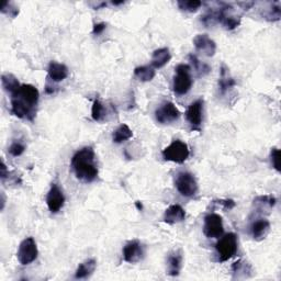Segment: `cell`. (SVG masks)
Returning <instances> with one entry per match:
<instances>
[{"label": "cell", "instance_id": "obj_34", "mask_svg": "<svg viewBox=\"0 0 281 281\" xmlns=\"http://www.w3.org/2000/svg\"><path fill=\"white\" fill-rule=\"evenodd\" d=\"M107 28V24L105 22H100V23H96L93 24L92 28V34L93 36H99L102 32H104Z\"/></svg>", "mask_w": 281, "mask_h": 281}, {"label": "cell", "instance_id": "obj_14", "mask_svg": "<svg viewBox=\"0 0 281 281\" xmlns=\"http://www.w3.org/2000/svg\"><path fill=\"white\" fill-rule=\"evenodd\" d=\"M235 86L236 81L232 77L230 70L225 65H222L220 71V78H218V91H220L221 95L225 96L230 93Z\"/></svg>", "mask_w": 281, "mask_h": 281}, {"label": "cell", "instance_id": "obj_9", "mask_svg": "<svg viewBox=\"0 0 281 281\" xmlns=\"http://www.w3.org/2000/svg\"><path fill=\"white\" fill-rule=\"evenodd\" d=\"M156 121L161 124H169L180 118V111L170 101H165L155 110Z\"/></svg>", "mask_w": 281, "mask_h": 281}, {"label": "cell", "instance_id": "obj_16", "mask_svg": "<svg viewBox=\"0 0 281 281\" xmlns=\"http://www.w3.org/2000/svg\"><path fill=\"white\" fill-rule=\"evenodd\" d=\"M47 74H49V79L54 81V83H59V81H63L67 78L68 68L66 65L53 60L49 64Z\"/></svg>", "mask_w": 281, "mask_h": 281}, {"label": "cell", "instance_id": "obj_28", "mask_svg": "<svg viewBox=\"0 0 281 281\" xmlns=\"http://www.w3.org/2000/svg\"><path fill=\"white\" fill-rule=\"evenodd\" d=\"M177 5L182 11L196 12L198 9H200L202 3L199 0H179V2H177Z\"/></svg>", "mask_w": 281, "mask_h": 281}, {"label": "cell", "instance_id": "obj_27", "mask_svg": "<svg viewBox=\"0 0 281 281\" xmlns=\"http://www.w3.org/2000/svg\"><path fill=\"white\" fill-rule=\"evenodd\" d=\"M277 203V199L272 195H266V196H259L255 200H254V204L258 205V207L262 209L264 208H273Z\"/></svg>", "mask_w": 281, "mask_h": 281}, {"label": "cell", "instance_id": "obj_24", "mask_svg": "<svg viewBox=\"0 0 281 281\" xmlns=\"http://www.w3.org/2000/svg\"><path fill=\"white\" fill-rule=\"evenodd\" d=\"M2 85L3 88L5 89V91H7L10 95L15 93L18 89L20 88L19 80L17 79V77L13 76L12 74H4L2 76Z\"/></svg>", "mask_w": 281, "mask_h": 281}, {"label": "cell", "instance_id": "obj_30", "mask_svg": "<svg viewBox=\"0 0 281 281\" xmlns=\"http://www.w3.org/2000/svg\"><path fill=\"white\" fill-rule=\"evenodd\" d=\"M25 150V145L21 142H13L10 147H9V153L13 157H18L20 155H22Z\"/></svg>", "mask_w": 281, "mask_h": 281}, {"label": "cell", "instance_id": "obj_8", "mask_svg": "<svg viewBox=\"0 0 281 281\" xmlns=\"http://www.w3.org/2000/svg\"><path fill=\"white\" fill-rule=\"evenodd\" d=\"M203 233L208 238H220L224 233L222 216L216 213H209L205 215Z\"/></svg>", "mask_w": 281, "mask_h": 281}, {"label": "cell", "instance_id": "obj_10", "mask_svg": "<svg viewBox=\"0 0 281 281\" xmlns=\"http://www.w3.org/2000/svg\"><path fill=\"white\" fill-rule=\"evenodd\" d=\"M47 208L52 213H57L65 204V196L58 184L53 183L46 197Z\"/></svg>", "mask_w": 281, "mask_h": 281}, {"label": "cell", "instance_id": "obj_17", "mask_svg": "<svg viewBox=\"0 0 281 281\" xmlns=\"http://www.w3.org/2000/svg\"><path fill=\"white\" fill-rule=\"evenodd\" d=\"M186 218V212L179 204H173L164 213V222L167 224H176Z\"/></svg>", "mask_w": 281, "mask_h": 281}, {"label": "cell", "instance_id": "obj_33", "mask_svg": "<svg viewBox=\"0 0 281 281\" xmlns=\"http://www.w3.org/2000/svg\"><path fill=\"white\" fill-rule=\"evenodd\" d=\"M214 204L218 205V207H222L224 210L230 211L233 208H235V202L231 200V199H221V200H214L213 201Z\"/></svg>", "mask_w": 281, "mask_h": 281}, {"label": "cell", "instance_id": "obj_25", "mask_svg": "<svg viewBox=\"0 0 281 281\" xmlns=\"http://www.w3.org/2000/svg\"><path fill=\"white\" fill-rule=\"evenodd\" d=\"M133 136L132 130L129 128L128 124H121L118 129L115 130L112 134V140L114 143L120 144L130 140Z\"/></svg>", "mask_w": 281, "mask_h": 281}, {"label": "cell", "instance_id": "obj_12", "mask_svg": "<svg viewBox=\"0 0 281 281\" xmlns=\"http://www.w3.org/2000/svg\"><path fill=\"white\" fill-rule=\"evenodd\" d=\"M144 254V246L138 239H133L126 244L124 248H123V258L129 264L139 263L143 258Z\"/></svg>", "mask_w": 281, "mask_h": 281}, {"label": "cell", "instance_id": "obj_3", "mask_svg": "<svg viewBox=\"0 0 281 281\" xmlns=\"http://www.w3.org/2000/svg\"><path fill=\"white\" fill-rule=\"evenodd\" d=\"M194 80L191 76V67L187 64H179L175 70L173 81L174 92L177 96H183L190 91Z\"/></svg>", "mask_w": 281, "mask_h": 281}, {"label": "cell", "instance_id": "obj_32", "mask_svg": "<svg viewBox=\"0 0 281 281\" xmlns=\"http://www.w3.org/2000/svg\"><path fill=\"white\" fill-rule=\"evenodd\" d=\"M2 12L6 13V15H8L9 17L15 18L18 15V13H19V9L17 8V7H15V5H13L12 3H6L3 6Z\"/></svg>", "mask_w": 281, "mask_h": 281}, {"label": "cell", "instance_id": "obj_19", "mask_svg": "<svg viewBox=\"0 0 281 281\" xmlns=\"http://www.w3.org/2000/svg\"><path fill=\"white\" fill-rule=\"evenodd\" d=\"M232 271L233 278L234 279H245L252 276L253 269L252 266L247 262L239 259L232 265Z\"/></svg>", "mask_w": 281, "mask_h": 281}, {"label": "cell", "instance_id": "obj_23", "mask_svg": "<svg viewBox=\"0 0 281 281\" xmlns=\"http://www.w3.org/2000/svg\"><path fill=\"white\" fill-rule=\"evenodd\" d=\"M189 60L191 63V66H193L191 71L195 70L198 77H203V76H205V75H208L210 73L211 67L208 64L202 63V61L199 59L196 55H194V54H190Z\"/></svg>", "mask_w": 281, "mask_h": 281}, {"label": "cell", "instance_id": "obj_15", "mask_svg": "<svg viewBox=\"0 0 281 281\" xmlns=\"http://www.w3.org/2000/svg\"><path fill=\"white\" fill-rule=\"evenodd\" d=\"M182 252L180 249H176L171 252L167 257V275L171 277H177L180 273L182 267Z\"/></svg>", "mask_w": 281, "mask_h": 281}, {"label": "cell", "instance_id": "obj_36", "mask_svg": "<svg viewBox=\"0 0 281 281\" xmlns=\"http://www.w3.org/2000/svg\"><path fill=\"white\" fill-rule=\"evenodd\" d=\"M135 204H136V207H138V209H139V210H142V208H143V207H142V204H140V202H139V201L136 202Z\"/></svg>", "mask_w": 281, "mask_h": 281}, {"label": "cell", "instance_id": "obj_18", "mask_svg": "<svg viewBox=\"0 0 281 281\" xmlns=\"http://www.w3.org/2000/svg\"><path fill=\"white\" fill-rule=\"evenodd\" d=\"M269 230L270 223L268 220H266V218H259V220L252 224L251 228L252 235L256 241H262V239H264L267 236V234H268Z\"/></svg>", "mask_w": 281, "mask_h": 281}, {"label": "cell", "instance_id": "obj_11", "mask_svg": "<svg viewBox=\"0 0 281 281\" xmlns=\"http://www.w3.org/2000/svg\"><path fill=\"white\" fill-rule=\"evenodd\" d=\"M203 100L198 99L191 104L186 111V119L194 130L200 131V127L203 120Z\"/></svg>", "mask_w": 281, "mask_h": 281}, {"label": "cell", "instance_id": "obj_4", "mask_svg": "<svg viewBox=\"0 0 281 281\" xmlns=\"http://www.w3.org/2000/svg\"><path fill=\"white\" fill-rule=\"evenodd\" d=\"M238 248V241L237 236L234 233H228L224 236L218 239L215 244V249L218 256V262L224 263L228 262L235 254Z\"/></svg>", "mask_w": 281, "mask_h": 281}, {"label": "cell", "instance_id": "obj_5", "mask_svg": "<svg viewBox=\"0 0 281 281\" xmlns=\"http://www.w3.org/2000/svg\"><path fill=\"white\" fill-rule=\"evenodd\" d=\"M162 155L165 161L183 164L189 159L190 150L186 143L180 140H175L163 149Z\"/></svg>", "mask_w": 281, "mask_h": 281}, {"label": "cell", "instance_id": "obj_20", "mask_svg": "<svg viewBox=\"0 0 281 281\" xmlns=\"http://www.w3.org/2000/svg\"><path fill=\"white\" fill-rule=\"evenodd\" d=\"M96 268H97V262H96V259L90 258L85 260L84 263H81L78 266L76 272H75V279L89 278L95 272Z\"/></svg>", "mask_w": 281, "mask_h": 281}, {"label": "cell", "instance_id": "obj_1", "mask_svg": "<svg viewBox=\"0 0 281 281\" xmlns=\"http://www.w3.org/2000/svg\"><path fill=\"white\" fill-rule=\"evenodd\" d=\"M39 98L37 87L29 84L21 85L11 95V113L19 119L33 121L37 115Z\"/></svg>", "mask_w": 281, "mask_h": 281}, {"label": "cell", "instance_id": "obj_26", "mask_svg": "<svg viewBox=\"0 0 281 281\" xmlns=\"http://www.w3.org/2000/svg\"><path fill=\"white\" fill-rule=\"evenodd\" d=\"M107 115V109L105 105L102 104L100 99H95L92 108H91V116L96 122H101L106 119Z\"/></svg>", "mask_w": 281, "mask_h": 281}, {"label": "cell", "instance_id": "obj_13", "mask_svg": "<svg viewBox=\"0 0 281 281\" xmlns=\"http://www.w3.org/2000/svg\"><path fill=\"white\" fill-rule=\"evenodd\" d=\"M194 44L197 51L202 53L205 56H213L216 52V44L208 34H198L194 39Z\"/></svg>", "mask_w": 281, "mask_h": 281}, {"label": "cell", "instance_id": "obj_7", "mask_svg": "<svg viewBox=\"0 0 281 281\" xmlns=\"http://www.w3.org/2000/svg\"><path fill=\"white\" fill-rule=\"evenodd\" d=\"M38 246L36 241H34V238L26 237L19 245L17 257L20 264L26 266L33 263L34 260L38 258Z\"/></svg>", "mask_w": 281, "mask_h": 281}, {"label": "cell", "instance_id": "obj_35", "mask_svg": "<svg viewBox=\"0 0 281 281\" xmlns=\"http://www.w3.org/2000/svg\"><path fill=\"white\" fill-rule=\"evenodd\" d=\"M122 4H124V2H112L113 6H119V5H122Z\"/></svg>", "mask_w": 281, "mask_h": 281}, {"label": "cell", "instance_id": "obj_21", "mask_svg": "<svg viewBox=\"0 0 281 281\" xmlns=\"http://www.w3.org/2000/svg\"><path fill=\"white\" fill-rule=\"evenodd\" d=\"M171 55L167 47H163L154 51L152 56V66L154 68H162L170 60Z\"/></svg>", "mask_w": 281, "mask_h": 281}, {"label": "cell", "instance_id": "obj_2", "mask_svg": "<svg viewBox=\"0 0 281 281\" xmlns=\"http://www.w3.org/2000/svg\"><path fill=\"white\" fill-rule=\"evenodd\" d=\"M71 166L77 179L84 182H92L98 178L99 169L92 147L85 146L77 150L72 157Z\"/></svg>", "mask_w": 281, "mask_h": 281}, {"label": "cell", "instance_id": "obj_29", "mask_svg": "<svg viewBox=\"0 0 281 281\" xmlns=\"http://www.w3.org/2000/svg\"><path fill=\"white\" fill-rule=\"evenodd\" d=\"M281 16V9H280V5H272L271 8L268 10V13H266L265 17L267 20L269 21H278Z\"/></svg>", "mask_w": 281, "mask_h": 281}, {"label": "cell", "instance_id": "obj_22", "mask_svg": "<svg viewBox=\"0 0 281 281\" xmlns=\"http://www.w3.org/2000/svg\"><path fill=\"white\" fill-rule=\"evenodd\" d=\"M134 75L136 78L143 81V83H147V81H150L154 79L156 72H155V68L153 66L144 65V66L136 67L134 70Z\"/></svg>", "mask_w": 281, "mask_h": 281}, {"label": "cell", "instance_id": "obj_31", "mask_svg": "<svg viewBox=\"0 0 281 281\" xmlns=\"http://www.w3.org/2000/svg\"><path fill=\"white\" fill-rule=\"evenodd\" d=\"M270 161L271 165L278 173H280V150L278 148H272L270 152Z\"/></svg>", "mask_w": 281, "mask_h": 281}, {"label": "cell", "instance_id": "obj_6", "mask_svg": "<svg viewBox=\"0 0 281 281\" xmlns=\"http://www.w3.org/2000/svg\"><path fill=\"white\" fill-rule=\"evenodd\" d=\"M175 186L178 193L186 198L195 197L198 193V182L196 177L188 171H181V173L177 174Z\"/></svg>", "mask_w": 281, "mask_h": 281}]
</instances>
